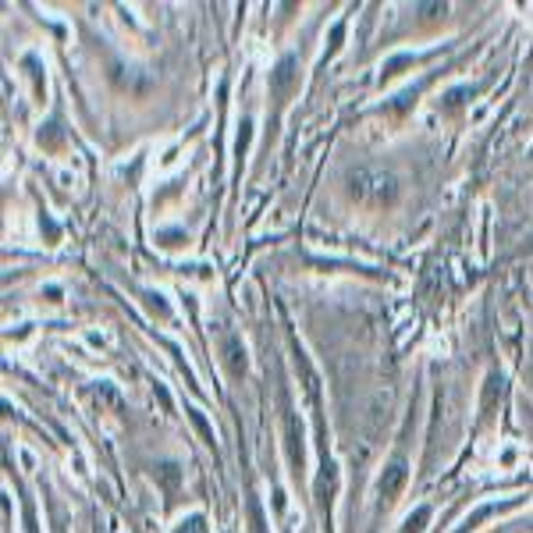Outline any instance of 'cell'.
<instances>
[{"mask_svg": "<svg viewBox=\"0 0 533 533\" xmlns=\"http://www.w3.org/2000/svg\"><path fill=\"white\" fill-rule=\"evenodd\" d=\"M295 86H299L295 58H285V61L271 72V93H274V100H278V103H285V100L295 93Z\"/></svg>", "mask_w": 533, "mask_h": 533, "instance_id": "cell-1", "label": "cell"}, {"mask_svg": "<svg viewBox=\"0 0 533 533\" xmlns=\"http://www.w3.org/2000/svg\"><path fill=\"white\" fill-rule=\"evenodd\" d=\"M285 434H288V455H292V473L295 480L306 473V452H302V426L295 419V412L285 416Z\"/></svg>", "mask_w": 533, "mask_h": 533, "instance_id": "cell-2", "label": "cell"}, {"mask_svg": "<svg viewBox=\"0 0 533 533\" xmlns=\"http://www.w3.org/2000/svg\"><path fill=\"white\" fill-rule=\"evenodd\" d=\"M405 476H409L405 462H402V459H398V462H391V466L381 473V480H377V491H381V498H395V494L405 487Z\"/></svg>", "mask_w": 533, "mask_h": 533, "instance_id": "cell-3", "label": "cell"}, {"mask_svg": "<svg viewBox=\"0 0 533 533\" xmlns=\"http://www.w3.org/2000/svg\"><path fill=\"white\" fill-rule=\"evenodd\" d=\"M224 366H228V373H231L235 381L245 377L249 359H245V345H242L238 338H228V342H224Z\"/></svg>", "mask_w": 533, "mask_h": 533, "instance_id": "cell-4", "label": "cell"}, {"mask_svg": "<svg viewBox=\"0 0 533 533\" xmlns=\"http://www.w3.org/2000/svg\"><path fill=\"white\" fill-rule=\"evenodd\" d=\"M426 519H431V508H426V505H419L409 519H405V526H402V533H419L423 526H426Z\"/></svg>", "mask_w": 533, "mask_h": 533, "instance_id": "cell-5", "label": "cell"}, {"mask_svg": "<svg viewBox=\"0 0 533 533\" xmlns=\"http://www.w3.org/2000/svg\"><path fill=\"white\" fill-rule=\"evenodd\" d=\"M185 412H189V419L196 423V431L203 434V441H206L210 448H213V445H217V438H213V431H210V423L203 419V412H199V409H185Z\"/></svg>", "mask_w": 533, "mask_h": 533, "instance_id": "cell-6", "label": "cell"}, {"mask_svg": "<svg viewBox=\"0 0 533 533\" xmlns=\"http://www.w3.org/2000/svg\"><path fill=\"white\" fill-rule=\"evenodd\" d=\"M156 476L168 484V491H175V487H178V469H175L171 462H168V466H160V469H156Z\"/></svg>", "mask_w": 533, "mask_h": 533, "instance_id": "cell-7", "label": "cell"}, {"mask_svg": "<svg viewBox=\"0 0 533 533\" xmlns=\"http://www.w3.org/2000/svg\"><path fill=\"white\" fill-rule=\"evenodd\" d=\"M178 533H203V519L199 515H192L189 522H182V529Z\"/></svg>", "mask_w": 533, "mask_h": 533, "instance_id": "cell-8", "label": "cell"}, {"mask_svg": "<svg viewBox=\"0 0 533 533\" xmlns=\"http://www.w3.org/2000/svg\"><path fill=\"white\" fill-rule=\"evenodd\" d=\"M53 533H65V526H61V522H58V526H53Z\"/></svg>", "mask_w": 533, "mask_h": 533, "instance_id": "cell-9", "label": "cell"}]
</instances>
